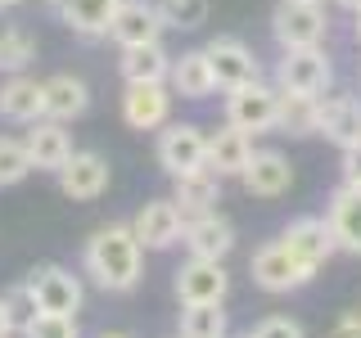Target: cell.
Here are the masks:
<instances>
[{"instance_id":"cell-1","label":"cell","mask_w":361,"mask_h":338,"mask_svg":"<svg viewBox=\"0 0 361 338\" xmlns=\"http://www.w3.org/2000/svg\"><path fill=\"white\" fill-rule=\"evenodd\" d=\"M82 262H86V275L104 293H131L145 275V248L135 239L131 221H113V225H99L86 239Z\"/></svg>"},{"instance_id":"cell-2","label":"cell","mask_w":361,"mask_h":338,"mask_svg":"<svg viewBox=\"0 0 361 338\" xmlns=\"http://www.w3.org/2000/svg\"><path fill=\"white\" fill-rule=\"evenodd\" d=\"M271 37L280 50H302V45H325L330 37V14L316 0H280L271 14Z\"/></svg>"},{"instance_id":"cell-3","label":"cell","mask_w":361,"mask_h":338,"mask_svg":"<svg viewBox=\"0 0 361 338\" xmlns=\"http://www.w3.org/2000/svg\"><path fill=\"white\" fill-rule=\"evenodd\" d=\"M334 82V63L325 45H302V50H280L276 63V86L285 95H316L321 99Z\"/></svg>"},{"instance_id":"cell-4","label":"cell","mask_w":361,"mask_h":338,"mask_svg":"<svg viewBox=\"0 0 361 338\" xmlns=\"http://www.w3.org/2000/svg\"><path fill=\"white\" fill-rule=\"evenodd\" d=\"M248 275H253V284L262 293H298L302 284H312L316 270L302 266L298 257L285 248V239H271L253 253V262H248Z\"/></svg>"},{"instance_id":"cell-5","label":"cell","mask_w":361,"mask_h":338,"mask_svg":"<svg viewBox=\"0 0 361 338\" xmlns=\"http://www.w3.org/2000/svg\"><path fill=\"white\" fill-rule=\"evenodd\" d=\"M276 118H280V86H267L257 77L240 90H226V122L231 127L262 135V131H276Z\"/></svg>"},{"instance_id":"cell-6","label":"cell","mask_w":361,"mask_h":338,"mask_svg":"<svg viewBox=\"0 0 361 338\" xmlns=\"http://www.w3.org/2000/svg\"><path fill=\"white\" fill-rule=\"evenodd\" d=\"M158 167L167 176H185L195 167H208V131L195 122H167L158 131Z\"/></svg>"},{"instance_id":"cell-7","label":"cell","mask_w":361,"mask_h":338,"mask_svg":"<svg viewBox=\"0 0 361 338\" xmlns=\"http://www.w3.org/2000/svg\"><path fill=\"white\" fill-rule=\"evenodd\" d=\"M27 289H32L37 311H54V315H77V311H82V302H86L82 280H77L68 266H59V262L37 266L27 275Z\"/></svg>"},{"instance_id":"cell-8","label":"cell","mask_w":361,"mask_h":338,"mask_svg":"<svg viewBox=\"0 0 361 338\" xmlns=\"http://www.w3.org/2000/svg\"><path fill=\"white\" fill-rule=\"evenodd\" d=\"M109 180H113V167L95 149H73V158L59 167V189L73 203H95L109 189Z\"/></svg>"},{"instance_id":"cell-9","label":"cell","mask_w":361,"mask_h":338,"mask_svg":"<svg viewBox=\"0 0 361 338\" xmlns=\"http://www.w3.org/2000/svg\"><path fill=\"white\" fill-rule=\"evenodd\" d=\"M172 86L167 82H140V86H127L122 95V122L131 131H163L172 122Z\"/></svg>"},{"instance_id":"cell-10","label":"cell","mask_w":361,"mask_h":338,"mask_svg":"<svg viewBox=\"0 0 361 338\" xmlns=\"http://www.w3.org/2000/svg\"><path fill=\"white\" fill-rule=\"evenodd\" d=\"M203 54H208V63H212L217 90H240V86H248V82L262 77L253 50H248L240 37H212L208 45H203Z\"/></svg>"},{"instance_id":"cell-11","label":"cell","mask_w":361,"mask_h":338,"mask_svg":"<svg viewBox=\"0 0 361 338\" xmlns=\"http://www.w3.org/2000/svg\"><path fill=\"white\" fill-rule=\"evenodd\" d=\"M163 32H167V23L158 14V0H122L109 23V41L122 45V50L127 45H154V41H163Z\"/></svg>"},{"instance_id":"cell-12","label":"cell","mask_w":361,"mask_h":338,"mask_svg":"<svg viewBox=\"0 0 361 338\" xmlns=\"http://www.w3.org/2000/svg\"><path fill=\"white\" fill-rule=\"evenodd\" d=\"M131 230H135V239H140V248L163 253V248L180 244V234H185V217H180V208L172 199H149L140 212H135Z\"/></svg>"},{"instance_id":"cell-13","label":"cell","mask_w":361,"mask_h":338,"mask_svg":"<svg viewBox=\"0 0 361 338\" xmlns=\"http://www.w3.org/2000/svg\"><path fill=\"white\" fill-rule=\"evenodd\" d=\"M226 293H231V275H226L221 262L190 257V262L176 270V298H180V307H195V302H226Z\"/></svg>"},{"instance_id":"cell-14","label":"cell","mask_w":361,"mask_h":338,"mask_svg":"<svg viewBox=\"0 0 361 338\" xmlns=\"http://www.w3.org/2000/svg\"><path fill=\"white\" fill-rule=\"evenodd\" d=\"M280 239H285L289 253L298 257L302 266H312V270H321V266L338 253L334 230H330V221H325V217H298V221H289Z\"/></svg>"},{"instance_id":"cell-15","label":"cell","mask_w":361,"mask_h":338,"mask_svg":"<svg viewBox=\"0 0 361 338\" xmlns=\"http://www.w3.org/2000/svg\"><path fill=\"white\" fill-rule=\"evenodd\" d=\"M23 144H27V158L37 172H54L59 176V167L73 158V135H68V122H54V118H37L23 135Z\"/></svg>"},{"instance_id":"cell-16","label":"cell","mask_w":361,"mask_h":338,"mask_svg":"<svg viewBox=\"0 0 361 338\" xmlns=\"http://www.w3.org/2000/svg\"><path fill=\"white\" fill-rule=\"evenodd\" d=\"M118 5L122 0H50V9L59 14V23L82 41H104Z\"/></svg>"},{"instance_id":"cell-17","label":"cell","mask_w":361,"mask_h":338,"mask_svg":"<svg viewBox=\"0 0 361 338\" xmlns=\"http://www.w3.org/2000/svg\"><path fill=\"white\" fill-rule=\"evenodd\" d=\"M240 180L253 199H280V194H289V185H293V167L280 149H253Z\"/></svg>"},{"instance_id":"cell-18","label":"cell","mask_w":361,"mask_h":338,"mask_svg":"<svg viewBox=\"0 0 361 338\" xmlns=\"http://www.w3.org/2000/svg\"><path fill=\"white\" fill-rule=\"evenodd\" d=\"M172 203L180 208V217H203V212H217L221 203V176L212 167H195L185 176H172Z\"/></svg>"},{"instance_id":"cell-19","label":"cell","mask_w":361,"mask_h":338,"mask_svg":"<svg viewBox=\"0 0 361 338\" xmlns=\"http://www.w3.org/2000/svg\"><path fill=\"white\" fill-rule=\"evenodd\" d=\"M180 244L190 248V257H208V262H226V253L235 248V225L217 217V212H203V217L185 221Z\"/></svg>"},{"instance_id":"cell-20","label":"cell","mask_w":361,"mask_h":338,"mask_svg":"<svg viewBox=\"0 0 361 338\" xmlns=\"http://www.w3.org/2000/svg\"><path fill=\"white\" fill-rule=\"evenodd\" d=\"M325 221H330V230H334V244L343 248V253L361 257V185H338L330 194Z\"/></svg>"},{"instance_id":"cell-21","label":"cell","mask_w":361,"mask_h":338,"mask_svg":"<svg viewBox=\"0 0 361 338\" xmlns=\"http://www.w3.org/2000/svg\"><path fill=\"white\" fill-rule=\"evenodd\" d=\"M0 118L18 122V127H32L37 118H45V90L37 77L9 73V82L0 86Z\"/></svg>"},{"instance_id":"cell-22","label":"cell","mask_w":361,"mask_h":338,"mask_svg":"<svg viewBox=\"0 0 361 338\" xmlns=\"http://www.w3.org/2000/svg\"><path fill=\"white\" fill-rule=\"evenodd\" d=\"M321 135L338 149L361 144V99L357 95H321Z\"/></svg>"},{"instance_id":"cell-23","label":"cell","mask_w":361,"mask_h":338,"mask_svg":"<svg viewBox=\"0 0 361 338\" xmlns=\"http://www.w3.org/2000/svg\"><path fill=\"white\" fill-rule=\"evenodd\" d=\"M41 90H45V118H54V122H77L90 108V86L73 73L45 77Z\"/></svg>"},{"instance_id":"cell-24","label":"cell","mask_w":361,"mask_h":338,"mask_svg":"<svg viewBox=\"0 0 361 338\" xmlns=\"http://www.w3.org/2000/svg\"><path fill=\"white\" fill-rule=\"evenodd\" d=\"M248 158H253V135L240 131V127H217L208 135V167L217 172L221 180L226 176H240L244 167H248Z\"/></svg>"},{"instance_id":"cell-25","label":"cell","mask_w":361,"mask_h":338,"mask_svg":"<svg viewBox=\"0 0 361 338\" xmlns=\"http://www.w3.org/2000/svg\"><path fill=\"white\" fill-rule=\"evenodd\" d=\"M167 86L172 95L180 99H208L217 90V77H212V63L203 50H185V54H172V73H167Z\"/></svg>"},{"instance_id":"cell-26","label":"cell","mask_w":361,"mask_h":338,"mask_svg":"<svg viewBox=\"0 0 361 338\" xmlns=\"http://www.w3.org/2000/svg\"><path fill=\"white\" fill-rule=\"evenodd\" d=\"M118 73L127 86H140V82H167V73H172V54L163 50V41L154 45H127L118 59Z\"/></svg>"},{"instance_id":"cell-27","label":"cell","mask_w":361,"mask_h":338,"mask_svg":"<svg viewBox=\"0 0 361 338\" xmlns=\"http://www.w3.org/2000/svg\"><path fill=\"white\" fill-rule=\"evenodd\" d=\"M276 131H285V135H321V99L316 95H285V90H280Z\"/></svg>"},{"instance_id":"cell-28","label":"cell","mask_w":361,"mask_h":338,"mask_svg":"<svg viewBox=\"0 0 361 338\" xmlns=\"http://www.w3.org/2000/svg\"><path fill=\"white\" fill-rule=\"evenodd\" d=\"M180 338H226L221 302H195V307H180Z\"/></svg>"},{"instance_id":"cell-29","label":"cell","mask_w":361,"mask_h":338,"mask_svg":"<svg viewBox=\"0 0 361 338\" xmlns=\"http://www.w3.org/2000/svg\"><path fill=\"white\" fill-rule=\"evenodd\" d=\"M32 59H37V37L27 27L0 32V73H27Z\"/></svg>"},{"instance_id":"cell-30","label":"cell","mask_w":361,"mask_h":338,"mask_svg":"<svg viewBox=\"0 0 361 338\" xmlns=\"http://www.w3.org/2000/svg\"><path fill=\"white\" fill-rule=\"evenodd\" d=\"M32 172H37V167H32V158H27V144H23L18 135H0V189L27 180Z\"/></svg>"},{"instance_id":"cell-31","label":"cell","mask_w":361,"mask_h":338,"mask_svg":"<svg viewBox=\"0 0 361 338\" xmlns=\"http://www.w3.org/2000/svg\"><path fill=\"white\" fill-rule=\"evenodd\" d=\"M158 14L176 32H199L208 23V0H158Z\"/></svg>"},{"instance_id":"cell-32","label":"cell","mask_w":361,"mask_h":338,"mask_svg":"<svg viewBox=\"0 0 361 338\" xmlns=\"http://www.w3.org/2000/svg\"><path fill=\"white\" fill-rule=\"evenodd\" d=\"M23 338H82L77 315H54V311H32L23 320Z\"/></svg>"},{"instance_id":"cell-33","label":"cell","mask_w":361,"mask_h":338,"mask_svg":"<svg viewBox=\"0 0 361 338\" xmlns=\"http://www.w3.org/2000/svg\"><path fill=\"white\" fill-rule=\"evenodd\" d=\"M244 338H307V334H302V325L289 320V315H267V320H257Z\"/></svg>"},{"instance_id":"cell-34","label":"cell","mask_w":361,"mask_h":338,"mask_svg":"<svg viewBox=\"0 0 361 338\" xmlns=\"http://www.w3.org/2000/svg\"><path fill=\"white\" fill-rule=\"evenodd\" d=\"M5 302H9V311L18 315V330H23V320H27V315L37 311V302H32V289H27V280L9 289V293H5Z\"/></svg>"},{"instance_id":"cell-35","label":"cell","mask_w":361,"mask_h":338,"mask_svg":"<svg viewBox=\"0 0 361 338\" xmlns=\"http://www.w3.org/2000/svg\"><path fill=\"white\" fill-rule=\"evenodd\" d=\"M325 338H361V307H353V311H343L338 320L330 325V334Z\"/></svg>"},{"instance_id":"cell-36","label":"cell","mask_w":361,"mask_h":338,"mask_svg":"<svg viewBox=\"0 0 361 338\" xmlns=\"http://www.w3.org/2000/svg\"><path fill=\"white\" fill-rule=\"evenodd\" d=\"M343 185H361V144L343 149Z\"/></svg>"},{"instance_id":"cell-37","label":"cell","mask_w":361,"mask_h":338,"mask_svg":"<svg viewBox=\"0 0 361 338\" xmlns=\"http://www.w3.org/2000/svg\"><path fill=\"white\" fill-rule=\"evenodd\" d=\"M18 334V315L9 311V302L0 298V338H14Z\"/></svg>"},{"instance_id":"cell-38","label":"cell","mask_w":361,"mask_h":338,"mask_svg":"<svg viewBox=\"0 0 361 338\" xmlns=\"http://www.w3.org/2000/svg\"><path fill=\"white\" fill-rule=\"evenodd\" d=\"M334 5H343V9H353V14H357V9H361V0H334Z\"/></svg>"},{"instance_id":"cell-39","label":"cell","mask_w":361,"mask_h":338,"mask_svg":"<svg viewBox=\"0 0 361 338\" xmlns=\"http://www.w3.org/2000/svg\"><path fill=\"white\" fill-rule=\"evenodd\" d=\"M23 5V0H0V9H18Z\"/></svg>"},{"instance_id":"cell-40","label":"cell","mask_w":361,"mask_h":338,"mask_svg":"<svg viewBox=\"0 0 361 338\" xmlns=\"http://www.w3.org/2000/svg\"><path fill=\"white\" fill-rule=\"evenodd\" d=\"M353 32H357V41H361V9H357V23H353Z\"/></svg>"},{"instance_id":"cell-41","label":"cell","mask_w":361,"mask_h":338,"mask_svg":"<svg viewBox=\"0 0 361 338\" xmlns=\"http://www.w3.org/2000/svg\"><path fill=\"white\" fill-rule=\"evenodd\" d=\"M99 338H131V334H99Z\"/></svg>"},{"instance_id":"cell-42","label":"cell","mask_w":361,"mask_h":338,"mask_svg":"<svg viewBox=\"0 0 361 338\" xmlns=\"http://www.w3.org/2000/svg\"><path fill=\"white\" fill-rule=\"evenodd\" d=\"M316 5H325V0H316Z\"/></svg>"},{"instance_id":"cell-43","label":"cell","mask_w":361,"mask_h":338,"mask_svg":"<svg viewBox=\"0 0 361 338\" xmlns=\"http://www.w3.org/2000/svg\"><path fill=\"white\" fill-rule=\"evenodd\" d=\"M176 338H180V334H176Z\"/></svg>"}]
</instances>
